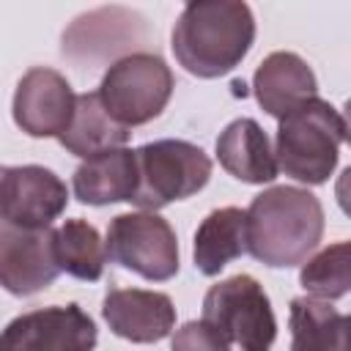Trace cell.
I'll use <instances>...</instances> for the list:
<instances>
[{"label": "cell", "mask_w": 351, "mask_h": 351, "mask_svg": "<svg viewBox=\"0 0 351 351\" xmlns=\"http://www.w3.org/2000/svg\"><path fill=\"white\" fill-rule=\"evenodd\" d=\"M255 41V16L247 3H189L176 19L170 47L184 71L214 80L233 71Z\"/></svg>", "instance_id": "cell-1"}, {"label": "cell", "mask_w": 351, "mask_h": 351, "mask_svg": "<svg viewBox=\"0 0 351 351\" xmlns=\"http://www.w3.org/2000/svg\"><path fill=\"white\" fill-rule=\"evenodd\" d=\"M324 236V206L302 186H269L247 208V252L269 269L307 261Z\"/></svg>", "instance_id": "cell-2"}, {"label": "cell", "mask_w": 351, "mask_h": 351, "mask_svg": "<svg viewBox=\"0 0 351 351\" xmlns=\"http://www.w3.org/2000/svg\"><path fill=\"white\" fill-rule=\"evenodd\" d=\"M343 143V118L324 99H310L277 123L274 154L285 176L299 184H326L337 167Z\"/></svg>", "instance_id": "cell-3"}, {"label": "cell", "mask_w": 351, "mask_h": 351, "mask_svg": "<svg viewBox=\"0 0 351 351\" xmlns=\"http://www.w3.org/2000/svg\"><path fill=\"white\" fill-rule=\"evenodd\" d=\"M137 192L134 206L159 211L176 200L200 192L211 178L208 154L186 140H154L137 148Z\"/></svg>", "instance_id": "cell-4"}, {"label": "cell", "mask_w": 351, "mask_h": 351, "mask_svg": "<svg viewBox=\"0 0 351 351\" xmlns=\"http://www.w3.org/2000/svg\"><path fill=\"white\" fill-rule=\"evenodd\" d=\"M173 71L154 52H132L118 58L101 77L99 99L107 112L129 126H143L162 115L173 96Z\"/></svg>", "instance_id": "cell-5"}, {"label": "cell", "mask_w": 351, "mask_h": 351, "mask_svg": "<svg viewBox=\"0 0 351 351\" xmlns=\"http://www.w3.org/2000/svg\"><path fill=\"white\" fill-rule=\"evenodd\" d=\"M203 321L241 351H271L277 318L263 285L252 274H233L203 296Z\"/></svg>", "instance_id": "cell-6"}, {"label": "cell", "mask_w": 351, "mask_h": 351, "mask_svg": "<svg viewBox=\"0 0 351 351\" xmlns=\"http://www.w3.org/2000/svg\"><path fill=\"white\" fill-rule=\"evenodd\" d=\"M107 255L112 263L151 282H165L178 274V239L156 211L118 214L107 228Z\"/></svg>", "instance_id": "cell-7"}, {"label": "cell", "mask_w": 351, "mask_h": 351, "mask_svg": "<svg viewBox=\"0 0 351 351\" xmlns=\"http://www.w3.org/2000/svg\"><path fill=\"white\" fill-rule=\"evenodd\" d=\"M96 324L80 304H52L16 315L0 337V351H93Z\"/></svg>", "instance_id": "cell-8"}, {"label": "cell", "mask_w": 351, "mask_h": 351, "mask_svg": "<svg viewBox=\"0 0 351 351\" xmlns=\"http://www.w3.org/2000/svg\"><path fill=\"white\" fill-rule=\"evenodd\" d=\"M69 206L66 184L41 165L3 167L0 176V214L5 225L41 230L49 228Z\"/></svg>", "instance_id": "cell-9"}, {"label": "cell", "mask_w": 351, "mask_h": 351, "mask_svg": "<svg viewBox=\"0 0 351 351\" xmlns=\"http://www.w3.org/2000/svg\"><path fill=\"white\" fill-rule=\"evenodd\" d=\"M77 96L69 80L47 66L22 74L14 90V123L27 137H60L74 115Z\"/></svg>", "instance_id": "cell-10"}, {"label": "cell", "mask_w": 351, "mask_h": 351, "mask_svg": "<svg viewBox=\"0 0 351 351\" xmlns=\"http://www.w3.org/2000/svg\"><path fill=\"white\" fill-rule=\"evenodd\" d=\"M60 274L55 252V230L0 228V282L14 296H33L49 288Z\"/></svg>", "instance_id": "cell-11"}, {"label": "cell", "mask_w": 351, "mask_h": 351, "mask_svg": "<svg viewBox=\"0 0 351 351\" xmlns=\"http://www.w3.org/2000/svg\"><path fill=\"white\" fill-rule=\"evenodd\" d=\"M110 332L129 343H159L176 329L173 299L162 291L110 288L101 304Z\"/></svg>", "instance_id": "cell-12"}, {"label": "cell", "mask_w": 351, "mask_h": 351, "mask_svg": "<svg viewBox=\"0 0 351 351\" xmlns=\"http://www.w3.org/2000/svg\"><path fill=\"white\" fill-rule=\"evenodd\" d=\"M252 93L263 112L271 118H285L299 104L315 99L318 80L304 58L296 52H271L261 60L252 77Z\"/></svg>", "instance_id": "cell-13"}, {"label": "cell", "mask_w": 351, "mask_h": 351, "mask_svg": "<svg viewBox=\"0 0 351 351\" xmlns=\"http://www.w3.org/2000/svg\"><path fill=\"white\" fill-rule=\"evenodd\" d=\"M219 165L244 184H271L277 178V154L255 118L230 121L217 137Z\"/></svg>", "instance_id": "cell-14"}, {"label": "cell", "mask_w": 351, "mask_h": 351, "mask_svg": "<svg viewBox=\"0 0 351 351\" xmlns=\"http://www.w3.org/2000/svg\"><path fill=\"white\" fill-rule=\"evenodd\" d=\"M137 181V151L115 148L93 159H85L71 176V189L74 197L85 206H110L121 200L132 203Z\"/></svg>", "instance_id": "cell-15"}, {"label": "cell", "mask_w": 351, "mask_h": 351, "mask_svg": "<svg viewBox=\"0 0 351 351\" xmlns=\"http://www.w3.org/2000/svg\"><path fill=\"white\" fill-rule=\"evenodd\" d=\"M291 351H351V315L329 302L296 296L288 313Z\"/></svg>", "instance_id": "cell-16"}, {"label": "cell", "mask_w": 351, "mask_h": 351, "mask_svg": "<svg viewBox=\"0 0 351 351\" xmlns=\"http://www.w3.org/2000/svg\"><path fill=\"white\" fill-rule=\"evenodd\" d=\"M126 140H129V129L107 112L99 93H80L77 96L71 123L58 137V143L80 159H93L99 154L126 148Z\"/></svg>", "instance_id": "cell-17"}, {"label": "cell", "mask_w": 351, "mask_h": 351, "mask_svg": "<svg viewBox=\"0 0 351 351\" xmlns=\"http://www.w3.org/2000/svg\"><path fill=\"white\" fill-rule=\"evenodd\" d=\"M247 252V211L225 206L211 211L195 230V269L206 277H217L233 258Z\"/></svg>", "instance_id": "cell-18"}, {"label": "cell", "mask_w": 351, "mask_h": 351, "mask_svg": "<svg viewBox=\"0 0 351 351\" xmlns=\"http://www.w3.org/2000/svg\"><path fill=\"white\" fill-rule=\"evenodd\" d=\"M55 252L60 271L85 282L101 280L104 263L110 258L107 241H101L99 230L88 219H66L55 230Z\"/></svg>", "instance_id": "cell-19"}, {"label": "cell", "mask_w": 351, "mask_h": 351, "mask_svg": "<svg viewBox=\"0 0 351 351\" xmlns=\"http://www.w3.org/2000/svg\"><path fill=\"white\" fill-rule=\"evenodd\" d=\"M140 16L126 8H99L90 14H82L74 19V25L63 33V55L88 52V49H118L126 41V30L132 27L129 22H137Z\"/></svg>", "instance_id": "cell-20"}, {"label": "cell", "mask_w": 351, "mask_h": 351, "mask_svg": "<svg viewBox=\"0 0 351 351\" xmlns=\"http://www.w3.org/2000/svg\"><path fill=\"white\" fill-rule=\"evenodd\" d=\"M302 288L321 302H335L351 293V239L324 247L299 271Z\"/></svg>", "instance_id": "cell-21"}, {"label": "cell", "mask_w": 351, "mask_h": 351, "mask_svg": "<svg viewBox=\"0 0 351 351\" xmlns=\"http://www.w3.org/2000/svg\"><path fill=\"white\" fill-rule=\"evenodd\" d=\"M170 351H230V343L203 318L186 321L181 329H176L170 340Z\"/></svg>", "instance_id": "cell-22"}, {"label": "cell", "mask_w": 351, "mask_h": 351, "mask_svg": "<svg viewBox=\"0 0 351 351\" xmlns=\"http://www.w3.org/2000/svg\"><path fill=\"white\" fill-rule=\"evenodd\" d=\"M335 197H337V206L343 208V214L351 217V165L337 176V181H335Z\"/></svg>", "instance_id": "cell-23"}, {"label": "cell", "mask_w": 351, "mask_h": 351, "mask_svg": "<svg viewBox=\"0 0 351 351\" xmlns=\"http://www.w3.org/2000/svg\"><path fill=\"white\" fill-rule=\"evenodd\" d=\"M340 118H343V140L351 145V99L343 104V115Z\"/></svg>", "instance_id": "cell-24"}]
</instances>
